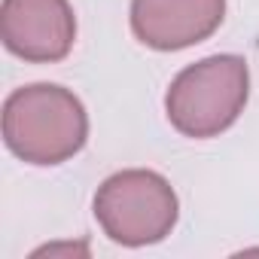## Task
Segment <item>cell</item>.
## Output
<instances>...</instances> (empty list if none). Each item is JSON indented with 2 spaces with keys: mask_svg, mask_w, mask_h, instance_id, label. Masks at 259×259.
Returning a JSON list of instances; mask_svg holds the SVG:
<instances>
[{
  "mask_svg": "<svg viewBox=\"0 0 259 259\" xmlns=\"http://www.w3.org/2000/svg\"><path fill=\"white\" fill-rule=\"evenodd\" d=\"M4 141L28 165H61L89 141L85 107L64 85H22L4 101Z\"/></svg>",
  "mask_w": 259,
  "mask_h": 259,
  "instance_id": "1",
  "label": "cell"
},
{
  "mask_svg": "<svg viewBox=\"0 0 259 259\" xmlns=\"http://www.w3.org/2000/svg\"><path fill=\"white\" fill-rule=\"evenodd\" d=\"M250 98V67L241 55H210L174 76L165 95L168 122L183 138H217L238 122Z\"/></svg>",
  "mask_w": 259,
  "mask_h": 259,
  "instance_id": "2",
  "label": "cell"
},
{
  "mask_svg": "<svg viewBox=\"0 0 259 259\" xmlns=\"http://www.w3.org/2000/svg\"><path fill=\"white\" fill-rule=\"evenodd\" d=\"M180 217L174 186L147 168H128L107 177L95 192L101 232L122 247H147L171 235Z\"/></svg>",
  "mask_w": 259,
  "mask_h": 259,
  "instance_id": "3",
  "label": "cell"
},
{
  "mask_svg": "<svg viewBox=\"0 0 259 259\" xmlns=\"http://www.w3.org/2000/svg\"><path fill=\"white\" fill-rule=\"evenodd\" d=\"M4 46L34 64H55L70 55L76 16L67 0H4L0 4Z\"/></svg>",
  "mask_w": 259,
  "mask_h": 259,
  "instance_id": "4",
  "label": "cell"
},
{
  "mask_svg": "<svg viewBox=\"0 0 259 259\" xmlns=\"http://www.w3.org/2000/svg\"><path fill=\"white\" fill-rule=\"evenodd\" d=\"M132 31L156 52L204 43L226 19V0H132Z\"/></svg>",
  "mask_w": 259,
  "mask_h": 259,
  "instance_id": "5",
  "label": "cell"
},
{
  "mask_svg": "<svg viewBox=\"0 0 259 259\" xmlns=\"http://www.w3.org/2000/svg\"><path fill=\"white\" fill-rule=\"evenodd\" d=\"M58 253H70V256H89V244H46L40 250H34V256H58Z\"/></svg>",
  "mask_w": 259,
  "mask_h": 259,
  "instance_id": "6",
  "label": "cell"
}]
</instances>
